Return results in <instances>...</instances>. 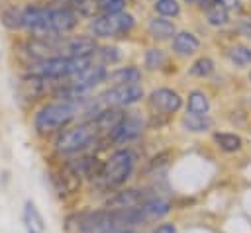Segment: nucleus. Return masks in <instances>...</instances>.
<instances>
[{"label": "nucleus", "instance_id": "f257e3e1", "mask_svg": "<svg viewBox=\"0 0 251 233\" xmlns=\"http://www.w3.org/2000/svg\"><path fill=\"white\" fill-rule=\"evenodd\" d=\"M145 225L139 208L131 210H84L65 219L67 233H106L112 229H135Z\"/></svg>", "mask_w": 251, "mask_h": 233}, {"label": "nucleus", "instance_id": "f03ea898", "mask_svg": "<svg viewBox=\"0 0 251 233\" xmlns=\"http://www.w3.org/2000/svg\"><path fill=\"white\" fill-rule=\"evenodd\" d=\"M102 141V135L92 119H84L76 125L65 127L55 137V151L59 155H82L90 147Z\"/></svg>", "mask_w": 251, "mask_h": 233}, {"label": "nucleus", "instance_id": "7ed1b4c3", "mask_svg": "<svg viewBox=\"0 0 251 233\" xmlns=\"http://www.w3.org/2000/svg\"><path fill=\"white\" fill-rule=\"evenodd\" d=\"M135 163L137 157L131 149L122 147L116 149L114 153L108 155L106 161H102V172H100V182L106 190H114V188H122L133 174L135 170Z\"/></svg>", "mask_w": 251, "mask_h": 233}, {"label": "nucleus", "instance_id": "20e7f679", "mask_svg": "<svg viewBox=\"0 0 251 233\" xmlns=\"http://www.w3.org/2000/svg\"><path fill=\"white\" fill-rule=\"evenodd\" d=\"M133 16L131 14H116V16H96L90 20L88 27L92 31L94 37H118L124 35L127 31H131L133 27Z\"/></svg>", "mask_w": 251, "mask_h": 233}, {"label": "nucleus", "instance_id": "39448f33", "mask_svg": "<svg viewBox=\"0 0 251 233\" xmlns=\"http://www.w3.org/2000/svg\"><path fill=\"white\" fill-rule=\"evenodd\" d=\"M143 98V88L141 84H118V86H108L100 96V104L104 108H124L139 102Z\"/></svg>", "mask_w": 251, "mask_h": 233}, {"label": "nucleus", "instance_id": "423d86ee", "mask_svg": "<svg viewBox=\"0 0 251 233\" xmlns=\"http://www.w3.org/2000/svg\"><path fill=\"white\" fill-rule=\"evenodd\" d=\"M153 196H157V192H153L149 188H126V190L112 194L106 200L104 208H108V210H131V208L141 206L143 202H147Z\"/></svg>", "mask_w": 251, "mask_h": 233}, {"label": "nucleus", "instance_id": "0eeeda50", "mask_svg": "<svg viewBox=\"0 0 251 233\" xmlns=\"http://www.w3.org/2000/svg\"><path fill=\"white\" fill-rule=\"evenodd\" d=\"M94 51H98V45H96L94 37H90V35L59 37V55H63V57H73V59L92 57Z\"/></svg>", "mask_w": 251, "mask_h": 233}, {"label": "nucleus", "instance_id": "6e6552de", "mask_svg": "<svg viewBox=\"0 0 251 233\" xmlns=\"http://www.w3.org/2000/svg\"><path fill=\"white\" fill-rule=\"evenodd\" d=\"M49 31L57 37L73 31L78 23V16L71 10V6H59V8H51L49 12Z\"/></svg>", "mask_w": 251, "mask_h": 233}, {"label": "nucleus", "instance_id": "1a4fd4ad", "mask_svg": "<svg viewBox=\"0 0 251 233\" xmlns=\"http://www.w3.org/2000/svg\"><path fill=\"white\" fill-rule=\"evenodd\" d=\"M141 131H143V119L135 112H131V114H126L122 123L106 139L112 143H129V141L137 139L141 135Z\"/></svg>", "mask_w": 251, "mask_h": 233}, {"label": "nucleus", "instance_id": "9d476101", "mask_svg": "<svg viewBox=\"0 0 251 233\" xmlns=\"http://www.w3.org/2000/svg\"><path fill=\"white\" fill-rule=\"evenodd\" d=\"M106 76H108V70H106V67L102 63H90L82 70H78L73 76H69V84H75V86L84 88V90H90L96 84L104 82Z\"/></svg>", "mask_w": 251, "mask_h": 233}, {"label": "nucleus", "instance_id": "9b49d317", "mask_svg": "<svg viewBox=\"0 0 251 233\" xmlns=\"http://www.w3.org/2000/svg\"><path fill=\"white\" fill-rule=\"evenodd\" d=\"M149 104L153 110L161 112V114H175L180 110L182 106V98L178 92L171 90V88H157L151 92L149 96Z\"/></svg>", "mask_w": 251, "mask_h": 233}, {"label": "nucleus", "instance_id": "f8f14e48", "mask_svg": "<svg viewBox=\"0 0 251 233\" xmlns=\"http://www.w3.org/2000/svg\"><path fill=\"white\" fill-rule=\"evenodd\" d=\"M53 84V80H47V78H41V76H29V74H24L22 80L18 82V92L24 100L27 102H33V100H39L43 98L47 92H49V86Z\"/></svg>", "mask_w": 251, "mask_h": 233}, {"label": "nucleus", "instance_id": "ddd939ff", "mask_svg": "<svg viewBox=\"0 0 251 233\" xmlns=\"http://www.w3.org/2000/svg\"><path fill=\"white\" fill-rule=\"evenodd\" d=\"M137 208H139V211H141L145 223H151V221H157V219H163L165 215H169L171 210H173V204H171L167 198H163V196L157 194V196L149 198L147 202H143V204L137 206Z\"/></svg>", "mask_w": 251, "mask_h": 233}, {"label": "nucleus", "instance_id": "4468645a", "mask_svg": "<svg viewBox=\"0 0 251 233\" xmlns=\"http://www.w3.org/2000/svg\"><path fill=\"white\" fill-rule=\"evenodd\" d=\"M124 117H126V112H122L120 108H104L96 114V117H92V121L96 123L102 139H106L122 123Z\"/></svg>", "mask_w": 251, "mask_h": 233}, {"label": "nucleus", "instance_id": "2eb2a0df", "mask_svg": "<svg viewBox=\"0 0 251 233\" xmlns=\"http://www.w3.org/2000/svg\"><path fill=\"white\" fill-rule=\"evenodd\" d=\"M106 82H112V86H118V84H139L141 82V70L137 67H120V69L108 72Z\"/></svg>", "mask_w": 251, "mask_h": 233}, {"label": "nucleus", "instance_id": "dca6fc26", "mask_svg": "<svg viewBox=\"0 0 251 233\" xmlns=\"http://www.w3.org/2000/svg\"><path fill=\"white\" fill-rule=\"evenodd\" d=\"M22 221L25 225V231H33V233H43L45 225H43V217L37 210V206L31 200H25L24 210H22Z\"/></svg>", "mask_w": 251, "mask_h": 233}, {"label": "nucleus", "instance_id": "f3484780", "mask_svg": "<svg viewBox=\"0 0 251 233\" xmlns=\"http://www.w3.org/2000/svg\"><path fill=\"white\" fill-rule=\"evenodd\" d=\"M147 29L151 33V37L159 39V41H165V39H173L176 35V27L173 22L165 20V18H151L149 23H147Z\"/></svg>", "mask_w": 251, "mask_h": 233}, {"label": "nucleus", "instance_id": "a211bd4d", "mask_svg": "<svg viewBox=\"0 0 251 233\" xmlns=\"http://www.w3.org/2000/svg\"><path fill=\"white\" fill-rule=\"evenodd\" d=\"M173 49H175L178 55H194V53L200 49V41H198L196 35L190 33V31H178V33L173 37Z\"/></svg>", "mask_w": 251, "mask_h": 233}, {"label": "nucleus", "instance_id": "6ab92c4d", "mask_svg": "<svg viewBox=\"0 0 251 233\" xmlns=\"http://www.w3.org/2000/svg\"><path fill=\"white\" fill-rule=\"evenodd\" d=\"M0 20H2L4 27L12 29V31L24 29V8H20L16 4H8V6L2 8Z\"/></svg>", "mask_w": 251, "mask_h": 233}, {"label": "nucleus", "instance_id": "aec40b11", "mask_svg": "<svg viewBox=\"0 0 251 233\" xmlns=\"http://www.w3.org/2000/svg\"><path fill=\"white\" fill-rule=\"evenodd\" d=\"M210 112V102H208V96L200 90H192L186 98V114H192V116H208Z\"/></svg>", "mask_w": 251, "mask_h": 233}, {"label": "nucleus", "instance_id": "412c9836", "mask_svg": "<svg viewBox=\"0 0 251 233\" xmlns=\"http://www.w3.org/2000/svg\"><path fill=\"white\" fill-rule=\"evenodd\" d=\"M214 143H216L222 151H226V153H235V151H239L241 145H243L241 137L235 135V133H229V131H216V133H214Z\"/></svg>", "mask_w": 251, "mask_h": 233}, {"label": "nucleus", "instance_id": "4be33fe9", "mask_svg": "<svg viewBox=\"0 0 251 233\" xmlns=\"http://www.w3.org/2000/svg\"><path fill=\"white\" fill-rule=\"evenodd\" d=\"M182 127L186 131L200 133V131H206V129L212 127V119L208 116H192V114H186L182 117Z\"/></svg>", "mask_w": 251, "mask_h": 233}, {"label": "nucleus", "instance_id": "5701e85b", "mask_svg": "<svg viewBox=\"0 0 251 233\" xmlns=\"http://www.w3.org/2000/svg\"><path fill=\"white\" fill-rule=\"evenodd\" d=\"M206 20L212 25H224V23H227V10L216 2L206 4Z\"/></svg>", "mask_w": 251, "mask_h": 233}, {"label": "nucleus", "instance_id": "b1692460", "mask_svg": "<svg viewBox=\"0 0 251 233\" xmlns=\"http://www.w3.org/2000/svg\"><path fill=\"white\" fill-rule=\"evenodd\" d=\"M71 10L76 16H84V18H96L98 12V2L96 0H73L71 2Z\"/></svg>", "mask_w": 251, "mask_h": 233}, {"label": "nucleus", "instance_id": "393cba45", "mask_svg": "<svg viewBox=\"0 0 251 233\" xmlns=\"http://www.w3.org/2000/svg\"><path fill=\"white\" fill-rule=\"evenodd\" d=\"M153 8L161 18H175L180 14V4L176 0H155Z\"/></svg>", "mask_w": 251, "mask_h": 233}, {"label": "nucleus", "instance_id": "a878e982", "mask_svg": "<svg viewBox=\"0 0 251 233\" xmlns=\"http://www.w3.org/2000/svg\"><path fill=\"white\" fill-rule=\"evenodd\" d=\"M214 72V61L210 57H200L192 63L190 67V74L192 76H198V78H204V76H210Z\"/></svg>", "mask_w": 251, "mask_h": 233}, {"label": "nucleus", "instance_id": "bb28decb", "mask_svg": "<svg viewBox=\"0 0 251 233\" xmlns=\"http://www.w3.org/2000/svg\"><path fill=\"white\" fill-rule=\"evenodd\" d=\"M227 57L231 59V63H235L237 67H245L251 65V49L245 45H235L227 51Z\"/></svg>", "mask_w": 251, "mask_h": 233}, {"label": "nucleus", "instance_id": "cd10ccee", "mask_svg": "<svg viewBox=\"0 0 251 233\" xmlns=\"http://www.w3.org/2000/svg\"><path fill=\"white\" fill-rule=\"evenodd\" d=\"M98 2V10L104 16H116L122 14L126 8V0H96Z\"/></svg>", "mask_w": 251, "mask_h": 233}, {"label": "nucleus", "instance_id": "c85d7f7f", "mask_svg": "<svg viewBox=\"0 0 251 233\" xmlns=\"http://www.w3.org/2000/svg\"><path fill=\"white\" fill-rule=\"evenodd\" d=\"M165 61H167V55H165V51H161V49H147V53H145V67L147 69H159V67H163L165 65Z\"/></svg>", "mask_w": 251, "mask_h": 233}, {"label": "nucleus", "instance_id": "c756f323", "mask_svg": "<svg viewBox=\"0 0 251 233\" xmlns=\"http://www.w3.org/2000/svg\"><path fill=\"white\" fill-rule=\"evenodd\" d=\"M98 55H100V59H102V65L104 63H116V61H120V49L118 47H112V45H106V47H98V51H96Z\"/></svg>", "mask_w": 251, "mask_h": 233}, {"label": "nucleus", "instance_id": "7c9ffc66", "mask_svg": "<svg viewBox=\"0 0 251 233\" xmlns=\"http://www.w3.org/2000/svg\"><path fill=\"white\" fill-rule=\"evenodd\" d=\"M149 233H176V225L171 221H161L149 229Z\"/></svg>", "mask_w": 251, "mask_h": 233}, {"label": "nucleus", "instance_id": "2f4dec72", "mask_svg": "<svg viewBox=\"0 0 251 233\" xmlns=\"http://www.w3.org/2000/svg\"><path fill=\"white\" fill-rule=\"evenodd\" d=\"M220 6H224L226 10H239V0H212Z\"/></svg>", "mask_w": 251, "mask_h": 233}, {"label": "nucleus", "instance_id": "473e14b6", "mask_svg": "<svg viewBox=\"0 0 251 233\" xmlns=\"http://www.w3.org/2000/svg\"><path fill=\"white\" fill-rule=\"evenodd\" d=\"M106 233H137L135 229H112V231H106Z\"/></svg>", "mask_w": 251, "mask_h": 233}, {"label": "nucleus", "instance_id": "72a5a7b5", "mask_svg": "<svg viewBox=\"0 0 251 233\" xmlns=\"http://www.w3.org/2000/svg\"><path fill=\"white\" fill-rule=\"evenodd\" d=\"M184 2H188V4H202L204 0H184Z\"/></svg>", "mask_w": 251, "mask_h": 233}, {"label": "nucleus", "instance_id": "f704fd0d", "mask_svg": "<svg viewBox=\"0 0 251 233\" xmlns=\"http://www.w3.org/2000/svg\"><path fill=\"white\" fill-rule=\"evenodd\" d=\"M25 233H33V231H25Z\"/></svg>", "mask_w": 251, "mask_h": 233}, {"label": "nucleus", "instance_id": "c9c22d12", "mask_svg": "<svg viewBox=\"0 0 251 233\" xmlns=\"http://www.w3.org/2000/svg\"><path fill=\"white\" fill-rule=\"evenodd\" d=\"M61 2H63V0H61ZM67 2H73V0H67Z\"/></svg>", "mask_w": 251, "mask_h": 233}, {"label": "nucleus", "instance_id": "e433bc0d", "mask_svg": "<svg viewBox=\"0 0 251 233\" xmlns=\"http://www.w3.org/2000/svg\"><path fill=\"white\" fill-rule=\"evenodd\" d=\"M249 80H251V74H249Z\"/></svg>", "mask_w": 251, "mask_h": 233}]
</instances>
